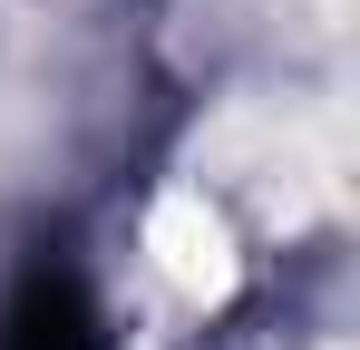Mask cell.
<instances>
[{"instance_id":"obj_1","label":"cell","mask_w":360,"mask_h":350,"mask_svg":"<svg viewBox=\"0 0 360 350\" xmlns=\"http://www.w3.org/2000/svg\"><path fill=\"white\" fill-rule=\"evenodd\" d=\"M0 350H108V311L68 253H39L0 302Z\"/></svg>"}]
</instances>
